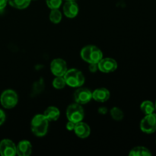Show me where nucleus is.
I'll return each mask as SVG.
<instances>
[{
    "label": "nucleus",
    "mask_w": 156,
    "mask_h": 156,
    "mask_svg": "<svg viewBox=\"0 0 156 156\" xmlns=\"http://www.w3.org/2000/svg\"><path fill=\"white\" fill-rule=\"evenodd\" d=\"M49 120L44 114H37L32 119L30 123V128L37 136H44L47 134L48 130Z\"/></svg>",
    "instance_id": "obj_1"
},
{
    "label": "nucleus",
    "mask_w": 156,
    "mask_h": 156,
    "mask_svg": "<svg viewBox=\"0 0 156 156\" xmlns=\"http://www.w3.org/2000/svg\"><path fill=\"white\" fill-rule=\"evenodd\" d=\"M81 57L88 63H98L103 58L102 51L96 46L89 45L84 47L81 51Z\"/></svg>",
    "instance_id": "obj_2"
},
{
    "label": "nucleus",
    "mask_w": 156,
    "mask_h": 156,
    "mask_svg": "<svg viewBox=\"0 0 156 156\" xmlns=\"http://www.w3.org/2000/svg\"><path fill=\"white\" fill-rule=\"evenodd\" d=\"M66 85L73 88H78L82 86L85 82V77L79 70L76 69H71L67 70L63 76Z\"/></svg>",
    "instance_id": "obj_3"
},
{
    "label": "nucleus",
    "mask_w": 156,
    "mask_h": 156,
    "mask_svg": "<svg viewBox=\"0 0 156 156\" xmlns=\"http://www.w3.org/2000/svg\"><path fill=\"white\" fill-rule=\"evenodd\" d=\"M84 110L79 104H73L67 108L66 117L69 121L76 123L82 121L84 118Z\"/></svg>",
    "instance_id": "obj_4"
},
{
    "label": "nucleus",
    "mask_w": 156,
    "mask_h": 156,
    "mask_svg": "<svg viewBox=\"0 0 156 156\" xmlns=\"http://www.w3.org/2000/svg\"><path fill=\"white\" fill-rule=\"evenodd\" d=\"M18 98L16 92L11 89H8L3 91L0 97L1 105L7 109L15 108V105L18 104Z\"/></svg>",
    "instance_id": "obj_5"
},
{
    "label": "nucleus",
    "mask_w": 156,
    "mask_h": 156,
    "mask_svg": "<svg viewBox=\"0 0 156 156\" xmlns=\"http://www.w3.org/2000/svg\"><path fill=\"white\" fill-rule=\"evenodd\" d=\"M140 129L145 133L151 134L156 131V114H150L146 115V117L141 120Z\"/></svg>",
    "instance_id": "obj_6"
},
{
    "label": "nucleus",
    "mask_w": 156,
    "mask_h": 156,
    "mask_svg": "<svg viewBox=\"0 0 156 156\" xmlns=\"http://www.w3.org/2000/svg\"><path fill=\"white\" fill-rule=\"evenodd\" d=\"M50 70L55 76H63L68 70L66 62L62 59H53L50 64Z\"/></svg>",
    "instance_id": "obj_7"
},
{
    "label": "nucleus",
    "mask_w": 156,
    "mask_h": 156,
    "mask_svg": "<svg viewBox=\"0 0 156 156\" xmlns=\"http://www.w3.org/2000/svg\"><path fill=\"white\" fill-rule=\"evenodd\" d=\"M98 67L102 73H113L117 69V62L112 58H102L98 63Z\"/></svg>",
    "instance_id": "obj_8"
},
{
    "label": "nucleus",
    "mask_w": 156,
    "mask_h": 156,
    "mask_svg": "<svg viewBox=\"0 0 156 156\" xmlns=\"http://www.w3.org/2000/svg\"><path fill=\"white\" fill-rule=\"evenodd\" d=\"M92 98V92L87 88H79L74 93L75 101L79 105H85Z\"/></svg>",
    "instance_id": "obj_9"
},
{
    "label": "nucleus",
    "mask_w": 156,
    "mask_h": 156,
    "mask_svg": "<svg viewBox=\"0 0 156 156\" xmlns=\"http://www.w3.org/2000/svg\"><path fill=\"white\" fill-rule=\"evenodd\" d=\"M17 154L16 146L10 140L0 142V155L2 156H15Z\"/></svg>",
    "instance_id": "obj_10"
},
{
    "label": "nucleus",
    "mask_w": 156,
    "mask_h": 156,
    "mask_svg": "<svg viewBox=\"0 0 156 156\" xmlns=\"http://www.w3.org/2000/svg\"><path fill=\"white\" fill-rule=\"evenodd\" d=\"M63 12L66 17L73 18L79 13V6L75 1H67L63 5Z\"/></svg>",
    "instance_id": "obj_11"
},
{
    "label": "nucleus",
    "mask_w": 156,
    "mask_h": 156,
    "mask_svg": "<svg viewBox=\"0 0 156 156\" xmlns=\"http://www.w3.org/2000/svg\"><path fill=\"white\" fill-rule=\"evenodd\" d=\"M74 131L75 133L76 134V136L78 137H79L81 139H85L87 138L90 135L91 129H90L89 126L87 123L80 121L79 123H76Z\"/></svg>",
    "instance_id": "obj_12"
},
{
    "label": "nucleus",
    "mask_w": 156,
    "mask_h": 156,
    "mask_svg": "<svg viewBox=\"0 0 156 156\" xmlns=\"http://www.w3.org/2000/svg\"><path fill=\"white\" fill-rule=\"evenodd\" d=\"M17 155L19 156H29L31 154L32 146L27 140L21 141L16 146Z\"/></svg>",
    "instance_id": "obj_13"
},
{
    "label": "nucleus",
    "mask_w": 156,
    "mask_h": 156,
    "mask_svg": "<svg viewBox=\"0 0 156 156\" xmlns=\"http://www.w3.org/2000/svg\"><path fill=\"white\" fill-rule=\"evenodd\" d=\"M110 92L105 88H98L92 92V98L98 102H105L109 99Z\"/></svg>",
    "instance_id": "obj_14"
},
{
    "label": "nucleus",
    "mask_w": 156,
    "mask_h": 156,
    "mask_svg": "<svg viewBox=\"0 0 156 156\" xmlns=\"http://www.w3.org/2000/svg\"><path fill=\"white\" fill-rule=\"evenodd\" d=\"M44 115L49 121H56L59 119L60 112L59 109L56 107H49L46 111H44Z\"/></svg>",
    "instance_id": "obj_15"
},
{
    "label": "nucleus",
    "mask_w": 156,
    "mask_h": 156,
    "mask_svg": "<svg viewBox=\"0 0 156 156\" xmlns=\"http://www.w3.org/2000/svg\"><path fill=\"white\" fill-rule=\"evenodd\" d=\"M129 155L130 156H150L152 155V153L146 148L138 146V147H135L131 149Z\"/></svg>",
    "instance_id": "obj_16"
},
{
    "label": "nucleus",
    "mask_w": 156,
    "mask_h": 156,
    "mask_svg": "<svg viewBox=\"0 0 156 156\" xmlns=\"http://www.w3.org/2000/svg\"><path fill=\"white\" fill-rule=\"evenodd\" d=\"M30 1L31 0H8V2L15 9H24L30 5Z\"/></svg>",
    "instance_id": "obj_17"
},
{
    "label": "nucleus",
    "mask_w": 156,
    "mask_h": 156,
    "mask_svg": "<svg viewBox=\"0 0 156 156\" xmlns=\"http://www.w3.org/2000/svg\"><path fill=\"white\" fill-rule=\"evenodd\" d=\"M140 108H141V111L146 115L152 114L155 110V105L150 101H143L141 104V105H140Z\"/></svg>",
    "instance_id": "obj_18"
},
{
    "label": "nucleus",
    "mask_w": 156,
    "mask_h": 156,
    "mask_svg": "<svg viewBox=\"0 0 156 156\" xmlns=\"http://www.w3.org/2000/svg\"><path fill=\"white\" fill-rule=\"evenodd\" d=\"M50 19L51 22L54 24H58L62 20V14L58 9H51V12L50 14Z\"/></svg>",
    "instance_id": "obj_19"
},
{
    "label": "nucleus",
    "mask_w": 156,
    "mask_h": 156,
    "mask_svg": "<svg viewBox=\"0 0 156 156\" xmlns=\"http://www.w3.org/2000/svg\"><path fill=\"white\" fill-rule=\"evenodd\" d=\"M111 115L114 120H117V121H120L123 118V111L117 107H114L111 110Z\"/></svg>",
    "instance_id": "obj_20"
},
{
    "label": "nucleus",
    "mask_w": 156,
    "mask_h": 156,
    "mask_svg": "<svg viewBox=\"0 0 156 156\" xmlns=\"http://www.w3.org/2000/svg\"><path fill=\"white\" fill-rule=\"evenodd\" d=\"M66 85L63 76H56L53 81V86L56 89H62Z\"/></svg>",
    "instance_id": "obj_21"
},
{
    "label": "nucleus",
    "mask_w": 156,
    "mask_h": 156,
    "mask_svg": "<svg viewBox=\"0 0 156 156\" xmlns=\"http://www.w3.org/2000/svg\"><path fill=\"white\" fill-rule=\"evenodd\" d=\"M62 2V0H46V3L50 9H59Z\"/></svg>",
    "instance_id": "obj_22"
},
{
    "label": "nucleus",
    "mask_w": 156,
    "mask_h": 156,
    "mask_svg": "<svg viewBox=\"0 0 156 156\" xmlns=\"http://www.w3.org/2000/svg\"><path fill=\"white\" fill-rule=\"evenodd\" d=\"M75 126H76V123L69 120L68 123H66V129H68V130L72 131V130H74Z\"/></svg>",
    "instance_id": "obj_23"
},
{
    "label": "nucleus",
    "mask_w": 156,
    "mask_h": 156,
    "mask_svg": "<svg viewBox=\"0 0 156 156\" xmlns=\"http://www.w3.org/2000/svg\"><path fill=\"white\" fill-rule=\"evenodd\" d=\"M98 69V63H90L89 70L91 72V73H95Z\"/></svg>",
    "instance_id": "obj_24"
},
{
    "label": "nucleus",
    "mask_w": 156,
    "mask_h": 156,
    "mask_svg": "<svg viewBox=\"0 0 156 156\" xmlns=\"http://www.w3.org/2000/svg\"><path fill=\"white\" fill-rule=\"evenodd\" d=\"M5 120V114L2 110L0 109V126L4 123Z\"/></svg>",
    "instance_id": "obj_25"
},
{
    "label": "nucleus",
    "mask_w": 156,
    "mask_h": 156,
    "mask_svg": "<svg viewBox=\"0 0 156 156\" xmlns=\"http://www.w3.org/2000/svg\"><path fill=\"white\" fill-rule=\"evenodd\" d=\"M8 3V0H0V10H2L5 8Z\"/></svg>",
    "instance_id": "obj_26"
},
{
    "label": "nucleus",
    "mask_w": 156,
    "mask_h": 156,
    "mask_svg": "<svg viewBox=\"0 0 156 156\" xmlns=\"http://www.w3.org/2000/svg\"><path fill=\"white\" fill-rule=\"evenodd\" d=\"M98 112L101 114H106L108 112V109L105 107H101L98 109Z\"/></svg>",
    "instance_id": "obj_27"
},
{
    "label": "nucleus",
    "mask_w": 156,
    "mask_h": 156,
    "mask_svg": "<svg viewBox=\"0 0 156 156\" xmlns=\"http://www.w3.org/2000/svg\"><path fill=\"white\" fill-rule=\"evenodd\" d=\"M66 1H75V0H66Z\"/></svg>",
    "instance_id": "obj_28"
},
{
    "label": "nucleus",
    "mask_w": 156,
    "mask_h": 156,
    "mask_svg": "<svg viewBox=\"0 0 156 156\" xmlns=\"http://www.w3.org/2000/svg\"><path fill=\"white\" fill-rule=\"evenodd\" d=\"M155 110H156V102H155Z\"/></svg>",
    "instance_id": "obj_29"
}]
</instances>
